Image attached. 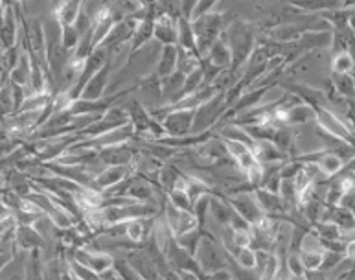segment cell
Wrapping results in <instances>:
<instances>
[{"label":"cell","instance_id":"obj_1","mask_svg":"<svg viewBox=\"0 0 355 280\" xmlns=\"http://www.w3.org/2000/svg\"><path fill=\"white\" fill-rule=\"evenodd\" d=\"M258 26L247 19H234L228 28L223 32V38L227 39L230 52H232V70L239 72L247 65L252 52L258 44Z\"/></svg>","mask_w":355,"mask_h":280},{"label":"cell","instance_id":"obj_2","mask_svg":"<svg viewBox=\"0 0 355 280\" xmlns=\"http://www.w3.org/2000/svg\"><path fill=\"white\" fill-rule=\"evenodd\" d=\"M234 19H238L236 13L218 10L210 11V13H205V15L197 17V19H191V28H193L197 50L201 53V58L207 56L210 47L221 38L223 32L227 30L228 24H230Z\"/></svg>","mask_w":355,"mask_h":280},{"label":"cell","instance_id":"obj_3","mask_svg":"<svg viewBox=\"0 0 355 280\" xmlns=\"http://www.w3.org/2000/svg\"><path fill=\"white\" fill-rule=\"evenodd\" d=\"M193 258L199 265V271L202 273V280H205V277H212L216 273L225 271L228 267V262H230V256L221 245V242H216L210 234L202 236Z\"/></svg>","mask_w":355,"mask_h":280},{"label":"cell","instance_id":"obj_4","mask_svg":"<svg viewBox=\"0 0 355 280\" xmlns=\"http://www.w3.org/2000/svg\"><path fill=\"white\" fill-rule=\"evenodd\" d=\"M227 111V96H225V92H218V94L212 96L210 100L205 101L202 106H199L196 109L191 135H202V133L214 131V127L221 124L223 117H225Z\"/></svg>","mask_w":355,"mask_h":280},{"label":"cell","instance_id":"obj_5","mask_svg":"<svg viewBox=\"0 0 355 280\" xmlns=\"http://www.w3.org/2000/svg\"><path fill=\"white\" fill-rule=\"evenodd\" d=\"M315 124H317L324 133H328L331 137L339 138L343 142L350 144L355 148V135L348 126V122L345 118H340L334 109H329L328 106L315 107Z\"/></svg>","mask_w":355,"mask_h":280},{"label":"cell","instance_id":"obj_6","mask_svg":"<svg viewBox=\"0 0 355 280\" xmlns=\"http://www.w3.org/2000/svg\"><path fill=\"white\" fill-rule=\"evenodd\" d=\"M131 124V118H129V113L125 109V106H116L109 107L103 115L96 122H92L90 126H87L85 129H81L80 137L81 138H96L101 137V135H105V133L112 131V129H116V127L128 126Z\"/></svg>","mask_w":355,"mask_h":280},{"label":"cell","instance_id":"obj_7","mask_svg":"<svg viewBox=\"0 0 355 280\" xmlns=\"http://www.w3.org/2000/svg\"><path fill=\"white\" fill-rule=\"evenodd\" d=\"M193 118H196V109H173L166 113L160 124H162L166 137L182 138L191 135Z\"/></svg>","mask_w":355,"mask_h":280},{"label":"cell","instance_id":"obj_8","mask_svg":"<svg viewBox=\"0 0 355 280\" xmlns=\"http://www.w3.org/2000/svg\"><path fill=\"white\" fill-rule=\"evenodd\" d=\"M164 222L175 238L199 229V222H197L196 214L191 211H179L177 206L171 205L168 197L164 199Z\"/></svg>","mask_w":355,"mask_h":280},{"label":"cell","instance_id":"obj_9","mask_svg":"<svg viewBox=\"0 0 355 280\" xmlns=\"http://www.w3.org/2000/svg\"><path fill=\"white\" fill-rule=\"evenodd\" d=\"M227 201L230 203V206L234 208V212H238L239 216L245 217L250 225H254L266 217L263 211L258 205V201L254 197V190L252 192H236L230 197H227Z\"/></svg>","mask_w":355,"mask_h":280},{"label":"cell","instance_id":"obj_10","mask_svg":"<svg viewBox=\"0 0 355 280\" xmlns=\"http://www.w3.org/2000/svg\"><path fill=\"white\" fill-rule=\"evenodd\" d=\"M21 38V21L17 15L15 6H6L4 15L0 19V52L19 44Z\"/></svg>","mask_w":355,"mask_h":280},{"label":"cell","instance_id":"obj_11","mask_svg":"<svg viewBox=\"0 0 355 280\" xmlns=\"http://www.w3.org/2000/svg\"><path fill=\"white\" fill-rule=\"evenodd\" d=\"M331 41H334V30H311L306 32L298 41L293 42V47L297 48L298 52L308 56V53L317 52V50H326L331 48Z\"/></svg>","mask_w":355,"mask_h":280},{"label":"cell","instance_id":"obj_12","mask_svg":"<svg viewBox=\"0 0 355 280\" xmlns=\"http://www.w3.org/2000/svg\"><path fill=\"white\" fill-rule=\"evenodd\" d=\"M155 21H157V11H155V6H151L148 11V15L138 22L133 39H131V42H129V58L140 52L142 48L148 47L151 41H155L153 39Z\"/></svg>","mask_w":355,"mask_h":280},{"label":"cell","instance_id":"obj_13","mask_svg":"<svg viewBox=\"0 0 355 280\" xmlns=\"http://www.w3.org/2000/svg\"><path fill=\"white\" fill-rule=\"evenodd\" d=\"M112 61H114V59H109V61H107V63L103 65L89 81H87L85 89H83L80 98H83V100H100V98L105 96L107 89H109V81H111Z\"/></svg>","mask_w":355,"mask_h":280},{"label":"cell","instance_id":"obj_14","mask_svg":"<svg viewBox=\"0 0 355 280\" xmlns=\"http://www.w3.org/2000/svg\"><path fill=\"white\" fill-rule=\"evenodd\" d=\"M298 11H302L304 15H320L324 11L340 10V8H352L346 4L345 0H284Z\"/></svg>","mask_w":355,"mask_h":280},{"label":"cell","instance_id":"obj_15","mask_svg":"<svg viewBox=\"0 0 355 280\" xmlns=\"http://www.w3.org/2000/svg\"><path fill=\"white\" fill-rule=\"evenodd\" d=\"M13 243L17 249L21 251H35L41 249L44 243L43 234L39 233L33 225H15V233H13Z\"/></svg>","mask_w":355,"mask_h":280},{"label":"cell","instance_id":"obj_16","mask_svg":"<svg viewBox=\"0 0 355 280\" xmlns=\"http://www.w3.org/2000/svg\"><path fill=\"white\" fill-rule=\"evenodd\" d=\"M202 61H207V63H210L218 70L232 69V52H230V47H228L227 39L221 35L218 41L214 42L207 56L202 58Z\"/></svg>","mask_w":355,"mask_h":280},{"label":"cell","instance_id":"obj_17","mask_svg":"<svg viewBox=\"0 0 355 280\" xmlns=\"http://www.w3.org/2000/svg\"><path fill=\"white\" fill-rule=\"evenodd\" d=\"M177 59H179V48L177 44H166L160 47L157 61H155V74L159 78H168L177 70Z\"/></svg>","mask_w":355,"mask_h":280},{"label":"cell","instance_id":"obj_18","mask_svg":"<svg viewBox=\"0 0 355 280\" xmlns=\"http://www.w3.org/2000/svg\"><path fill=\"white\" fill-rule=\"evenodd\" d=\"M153 39L160 47L177 44V21L170 17H157L153 28Z\"/></svg>","mask_w":355,"mask_h":280},{"label":"cell","instance_id":"obj_19","mask_svg":"<svg viewBox=\"0 0 355 280\" xmlns=\"http://www.w3.org/2000/svg\"><path fill=\"white\" fill-rule=\"evenodd\" d=\"M309 122H315V107L308 106V104H297V106L289 107L286 113H284V126L291 127H300L306 126Z\"/></svg>","mask_w":355,"mask_h":280},{"label":"cell","instance_id":"obj_20","mask_svg":"<svg viewBox=\"0 0 355 280\" xmlns=\"http://www.w3.org/2000/svg\"><path fill=\"white\" fill-rule=\"evenodd\" d=\"M26 251L15 249L13 258L0 270V280H24V265H26Z\"/></svg>","mask_w":355,"mask_h":280},{"label":"cell","instance_id":"obj_21","mask_svg":"<svg viewBox=\"0 0 355 280\" xmlns=\"http://www.w3.org/2000/svg\"><path fill=\"white\" fill-rule=\"evenodd\" d=\"M177 47L182 48V50H188V52L199 53L196 35H193V28H191V21L190 19H184V17H180L179 21H177Z\"/></svg>","mask_w":355,"mask_h":280},{"label":"cell","instance_id":"obj_22","mask_svg":"<svg viewBox=\"0 0 355 280\" xmlns=\"http://www.w3.org/2000/svg\"><path fill=\"white\" fill-rule=\"evenodd\" d=\"M331 87L337 94L346 101L355 98V78L352 74H331Z\"/></svg>","mask_w":355,"mask_h":280},{"label":"cell","instance_id":"obj_23","mask_svg":"<svg viewBox=\"0 0 355 280\" xmlns=\"http://www.w3.org/2000/svg\"><path fill=\"white\" fill-rule=\"evenodd\" d=\"M24 280H46V277H44L43 260H41V249L30 251V253L26 254Z\"/></svg>","mask_w":355,"mask_h":280},{"label":"cell","instance_id":"obj_24","mask_svg":"<svg viewBox=\"0 0 355 280\" xmlns=\"http://www.w3.org/2000/svg\"><path fill=\"white\" fill-rule=\"evenodd\" d=\"M270 142L275 144L278 149H282L284 154L289 155L295 149V127L278 126L275 129L272 138H270Z\"/></svg>","mask_w":355,"mask_h":280},{"label":"cell","instance_id":"obj_25","mask_svg":"<svg viewBox=\"0 0 355 280\" xmlns=\"http://www.w3.org/2000/svg\"><path fill=\"white\" fill-rule=\"evenodd\" d=\"M30 80H32V65H30V56L26 52L22 53L17 67L10 72L11 83L21 85V87H30Z\"/></svg>","mask_w":355,"mask_h":280},{"label":"cell","instance_id":"obj_26","mask_svg":"<svg viewBox=\"0 0 355 280\" xmlns=\"http://www.w3.org/2000/svg\"><path fill=\"white\" fill-rule=\"evenodd\" d=\"M53 100V94L50 90L46 92H28L26 100L22 101L19 113H28V111H43L46 109Z\"/></svg>","mask_w":355,"mask_h":280},{"label":"cell","instance_id":"obj_27","mask_svg":"<svg viewBox=\"0 0 355 280\" xmlns=\"http://www.w3.org/2000/svg\"><path fill=\"white\" fill-rule=\"evenodd\" d=\"M354 58L350 52H339L331 56V74H352Z\"/></svg>","mask_w":355,"mask_h":280},{"label":"cell","instance_id":"obj_28","mask_svg":"<svg viewBox=\"0 0 355 280\" xmlns=\"http://www.w3.org/2000/svg\"><path fill=\"white\" fill-rule=\"evenodd\" d=\"M155 11L157 17H170L179 21L182 17V10H180V0H159L155 4Z\"/></svg>","mask_w":355,"mask_h":280},{"label":"cell","instance_id":"obj_29","mask_svg":"<svg viewBox=\"0 0 355 280\" xmlns=\"http://www.w3.org/2000/svg\"><path fill=\"white\" fill-rule=\"evenodd\" d=\"M11 115H15V104H13V94H11L10 81L0 89V122L6 120Z\"/></svg>","mask_w":355,"mask_h":280},{"label":"cell","instance_id":"obj_30","mask_svg":"<svg viewBox=\"0 0 355 280\" xmlns=\"http://www.w3.org/2000/svg\"><path fill=\"white\" fill-rule=\"evenodd\" d=\"M59 26H61V42L72 53L81 41L80 32H78V28L74 24H59Z\"/></svg>","mask_w":355,"mask_h":280},{"label":"cell","instance_id":"obj_31","mask_svg":"<svg viewBox=\"0 0 355 280\" xmlns=\"http://www.w3.org/2000/svg\"><path fill=\"white\" fill-rule=\"evenodd\" d=\"M232 260L241 270H256V251L250 247H239L232 254Z\"/></svg>","mask_w":355,"mask_h":280},{"label":"cell","instance_id":"obj_32","mask_svg":"<svg viewBox=\"0 0 355 280\" xmlns=\"http://www.w3.org/2000/svg\"><path fill=\"white\" fill-rule=\"evenodd\" d=\"M219 4H221V0H199L191 19H197V17L205 15V13H210V11L216 10Z\"/></svg>","mask_w":355,"mask_h":280},{"label":"cell","instance_id":"obj_33","mask_svg":"<svg viewBox=\"0 0 355 280\" xmlns=\"http://www.w3.org/2000/svg\"><path fill=\"white\" fill-rule=\"evenodd\" d=\"M197 2H199V0H180V10H182V17H184V19H190L191 21V15H193V11H196Z\"/></svg>","mask_w":355,"mask_h":280},{"label":"cell","instance_id":"obj_34","mask_svg":"<svg viewBox=\"0 0 355 280\" xmlns=\"http://www.w3.org/2000/svg\"><path fill=\"white\" fill-rule=\"evenodd\" d=\"M11 217H13V212H11L10 208L0 201V223L8 222V220H11Z\"/></svg>","mask_w":355,"mask_h":280},{"label":"cell","instance_id":"obj_35","mask_svg":"<svg viewBox=\"0 0 355 280\" xmlns=\"http://www.w3.org/2000/svg\"><path fill=\"white\" fill-rule=\"evenodd\" d=\"M159 2V0H140V4L144 6V8H151V6H155Z\"/></svg>","mask_w":355,"mask_h":280},{"label":"cell","instance_id":"obj_36","mask_svg":"<svg viewBox=\"0 0 355 280\" xmlns=\"http://www.w3.org/2000/svg\"><path fill=\"white\" fill-rule=\"evenodd\" d=\"M61 2H63V0H50V8H52V11L58 10V6L61 4Z\"/></svg>","mask_w":355,"mask_h":280},{"label":"cell","instance_id":"obj_37","mask_svg":"<svg viewBox=\"0 0 355 280\" xmlns=\"http://www.w3.org/2000/svg\"><path fill=\"white\" fill-rule=\"evenodd\" d=\"M4 177H2V172H0V196H2V192H4Z\"/></svg>","mask_w":355,"mask_h":280},{"label":"cell","instance_id":"obj_38","mask_svg":"<svg viewBox=\"0 0 355 280\" xmlns=\"http://www.w3.org/2000/svg\"><path fill=\"white\" fill-rule=\"evenodd\" d=\"M24 2H26V0H13V4H19V6H24Z\"/></svg>","mask_w":355,"mask_h":280}]
</instances>
